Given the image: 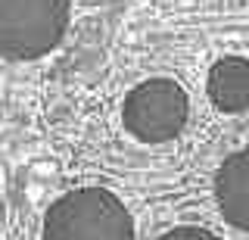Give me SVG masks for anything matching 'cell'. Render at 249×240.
<instances>
[{"label":"cell","instance_id":"7a4b0ae2","mask_svg":"<svg viewBox=\"0 0 249 240\" xmlns=\"http://www.w3.org/2000/svg\"><path fill=\"white\" fill-rule=\"evenodd\" d=\"M69 28V0H0V56L41 59L59 47Z\"/></svg>","mask_w":249,"mask_h":240},{"label":"cell","instance_id":"277c9868","mask_svg":"<svg viewBox=\"0 0 249 240\" xmlns=\"http://www.w3.org/2000/svg\"><path fill=\"white\" fill-rule=\"evenodd\" d=\"M215 200L233 228L249 231V147L221 162L215 175Z\"/></svg>","mask_w":249,"mask_h":240},{"label":"cell","instance_id":"8992f818","mask_svg":"<svg viewBox=\"0 0 249 240\" xmlns=\"http://www.w3.org/2000/svg\"><path fill=\"white\" fill-rule=\"evenodd\" d=\"M159 240H218L212 231H206V228H193V224H181V228H175V231H165Z\"/></svg>","mask_w":249,"mask_h":240},{"label":"cell","instance_id":"3957f363","mask_svg":"<svg viewBox=\"0 0 249 240\" xmlns=\"http://www.w3.org/2000/svg\"><path fill=\"white\" fill-rule=\"evenodd\" d=\"M190 100L184 88L171 78H150L128 91L122 103V122L131 137L140 144L175 141L187 125Z\"/></svg>","mask_w":249,"mask_h":240},{"label":"cell","instance_id":"6da1fadb","mask_svg":"<svg viewBox=\"0 0 249 240\" xmlns=\"http://www.w3.org/2000/svg\"><path fill=\"white\" fill-rule=\"evenodd\" d=\"M44 240H134V219L112 190L78 187L47 209Z\"/></svg>","mask_w":249,"mask_h":240},{"label":"cell","instance_id":"5b68a950","mask_svg":"<svg viewBox=\"0 0 249 240\" xmlns=\"http://www.w3.org/2000/svg\"><path fill=\"white\" fill-rule=\"evenodd\" d=\"M206 94L218 112L237 115L249 110V59L246 56H224L209 69Z\"/></svg>","mask_w":249,"mask_h":240}]
</instances>
